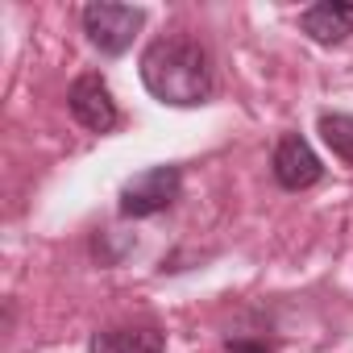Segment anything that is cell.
<instances>
[{
  "label": "cell",
  "instance_id": "obj_6",
  "mask_svg": "<svg viewBox=\"0 0 353 353\" xmlns=\"http://www.w3.org/2000/svg\"><path fill=\"white\" fill-rule=\"evenodd\" d=\"M303 34L320 46H332V42H345L353 34V5H341V0H324V5H312L303 9L299 17Z\"/></svg>",
  "mask_w": 353,
  "mask_h": 353
},
{
  "label": "cell",
  "instance_id": "obj_3",
  "mask_svg": "<svg viewBox=\"0 0 353 353\" xmlns=\"http://www.w3.org/2000/svg\"><path fill=\"white\" fill-rule=\"evenodd\" d=\"M174 196H179V170L174 166H150V170L137 174V179L125 183L121 212L125 216H154V212L170 208Z\"/></svg>",
  "mask_w": 353,
  "mask_h": 353
},
{
  "label": "cell",
  "instance_id": "obj_8",
  "mask_svg": "<svg viewBox=\"0 0 353 353\" xmlns=\"http://www.w3.org/2000/svg\"><path fill=\"white\" fill-rule=\"evenodd\" d=\"M320 137H324V145H328L341 162L353 166V117H349V112H324V117H320Z\"/></svg>",
  "mask_w": 353,
  "mask_h": 353
},
{
  "label": "cell",
  "instance_id": "obj_4",
  "mask_svg": "<svg viewBox=\"0 0 353 353\" xmlns=\"http://www.w3.org/2000/svg\"><path fill=\"white\" fill-rule=\"evenodd\" d=\"M67 104L83 129H92V133L117 129V104H112V92L100 75H79L67 92Z\"/></svg>",
  "mask_w": 353,
  "mask_h": 353
},
{
  "label": "cell",
  "instance_id": "obj_1",
  "mask_svg": "<svg viewBox=\"0 0 353 353\" xmlns=\"http://www.w3.org/2000/svg\"><path fill=\"white\" fill-rule=\"evenodd\" d=\"M141 83L154 100L174 108H196L212 96V67L200 42L192 38H158L141 54Z\"/></svg>",
  "mask_w": 353,
  "mask_h": 353
},
{
  "label": "cell",
  "instance_id": "obj_5",
  "mask_svg": "<svg viewBox=\"0 0 353 353\" xmlns=\"http://www.w3.org/2000/svg\"><path fill=\"white\" fill-rule=\"evenodd\" d=\"M320 174H324V166H320L316 150H312L299 133H287V137L274 145V179H279L287 192H303V188L320 183Z\"/></svg>",
  "mask_w": 353,
  "mask_h": 353
},
{
  "label": "cell",
  "instance_id": "obj_9",
  "mask_svg": "<svg viewBox=\"0 0 353 353\" xmlns=\"http://www.w3.org/2000/svg\"><path fill=\"white\" fill-rule=\"evenodd\" d=\"M229 353H270V345H262V341H229Z\"/></svg>",
  "mask_w": 353,
  "mask_h": 353
},
{
  "label": "cell",
  "instance_id": "obj_2",
  "mask_svg": "<svg viewBox=\"0 0 353 353\" xmlns=\"http://www.w3.org/2000/svg\"><path fill=\"white\" fill-rule=\"evenodd\" d=\"M141 21L145 13L133 5H88L83 9V34L100 54H125Z\"/></svg>",
  "mask_w": 353,
  "mask_h": 353
},
{
  "label": "cell",
  "instance_id": "obj_7",
  "mask_svg": "<svg viewBox=\"0 0 353 353\" xmlns=\"http://www.w3.org/2000/svg\"><path fill=\"white\" fill-rule=\"evenodd\" d=\"M162 349H166V336L150 324H141V328H104L88 345V353H162Z\"/></svg>",
  "mask_w": 353,
  "mask_h": 353
}]
</instances>
